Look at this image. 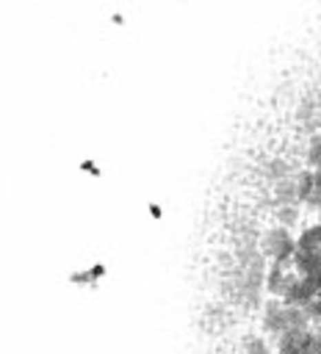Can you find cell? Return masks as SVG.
I'll return each mask as SVG.
<instances>
[{
    "label": "cell",
    "mask_w": 321,
    "mask_h": 354,
    "mask_svg": "<svg viewBox=\"0 0 321 354\" xmlns=\"http://www.w3.org/2000/svg\"><path fill=\"white\" fill-rule=\"evenodd\" d=\"M318 346H321V329H318Z\"/></svg>",
    "instance_id": "3"
},
{
    "label": "cell",
    "mask_w": 321,
    "mask_h": 354,
    "mask_svg": "<svg viewBox=\"0 0 321 354\" xmlns=\"http://www.w3.org/2000/svg\"><path fill=\"white\" fill-rule=\"evenodd\" d=\"M269 255H274L277 263H280V260H288L291 255H296V241H293L285 230H274V233L269 236Z\"/></svg>",
    "instance_id": "1"
},
{
    "label": "cell",
    "mask_w": 321,
    "mask_h": 354,
    "mask_svg": "<svg viewBox=\"0 0 321 354\" xmlns=\"http://www.w3.org/2000/svg\"><path fill=\"white\" fill-rule=\"evenodd\" d=\"M307 158H310V163H313V166H318V163H321V136H315V138H313V144H310V155H307Z\"/></svg>",
    "instance_id": "2"
}]
</instances>
